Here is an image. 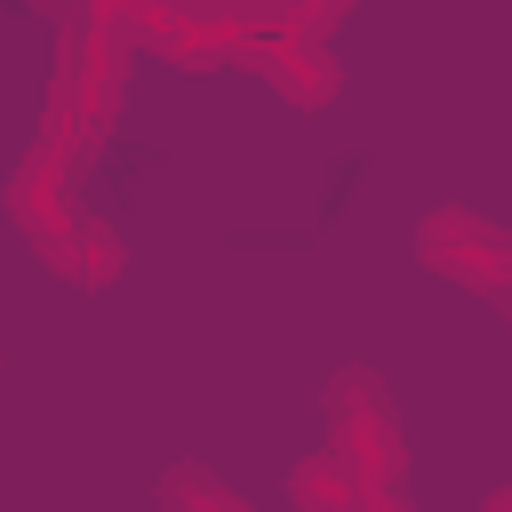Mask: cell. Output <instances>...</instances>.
<instances>
[{
	"instance_id": "cell-1",
	"label": "cell",
	"mask_w": 512,
	"mask_h": 512,
	"mask_svg": "<svg viewBox=\"0 0 512 512\" xmlns=\"http://www.w3.org/2000/svg\"><path fill=\"white\" fill-rule=\"evenodd\" d=\"M0 208H8V224L32 240V256H40L56 280H72V288H112V280L128 272L120 224L96 216V208H80V160L56 152L48 136H32L24 160L8 168Z\"/></svg>"
},
{
	"instance_id": "cell-2",
	"label": "cell",
	"mask_w": 512,
	"mask_h": 512,
	"mask_svg": "<svg viewBox=\"0 0 512 512\" xmlns=\"http://www.w3.org/2000/svg\"><path fill=\"white\" fill-rule=\"evenodd\" d=\"M128 80H136L128 32H112V24H64V32H56V80H48V120H40V136H48L56 152L88 160V152L112 136V120H120V104H128Z\"/></svg>"
},
{
	"instance_id": "cell-3",
	"label": "cell",
	"mask_w": 512,
	"mask_h": 512,
	"mask_svg": "<svg viewBox=\"0 0 512 512\" xmlns=\"http://www.w3.org/2000/svg\"><path fill=\"white\" fill-rule=\"evenodd\" d=\"M328 456L352 472L360 496H400L408 448H400V408L368 368H344L328 384Z\"/></svg>"
},
{
	"instance_id": "cell-4",
	"label": "cell",
	"mask_w": 512,
	"mask_h": 512,
	"mask_svg": "<svg viewBox=\"0 0 512 512\" xmlns=\"http://www.w3.org/2000/svg\"><path fill=\"white\" fill-rule=\"evenodd\" d=\"M248 24H256L248 0H128V8H120L128 48H152V56L184 64V72H224V64H240Z\"/></svg>"
},
{
	"instance_id": "cell-5",
	"label": "cell",
	"mask_w": 512,
	"mask_h": 512,
	"mask_svg": "<svg viewBox=\"0 0 512 512\" xmlns=\"http://www.w3.org/2000/svg\"><path fill=\"white\" fill-rule=\"evenodd\" d=\"M416 264L472 288L480 304H512V232L480 208H432L416 224Z\"/></svg>"
},
{
	"instance_id": "cell-6",
	"label": "cell",
	"mask_w": 512,
	"mask_h": 512,
	"mask_svg": "<svg viewBox=\"0 0 512 512\" xmlns=\"http://www.w3.org/2000/svg\"><path fill=\"white\" fill-rule=\"evenodd\" d=\"M240 64H248L256 80H272L288 104H304V112H320V104L344 96V64H336L320 40L280 32V24L264 16V0H256V24H248V40H240Z\"/></svg>"
},
{
	"instance_id": "cell-7",
	"label": "cell",
	"mask_w": 512,
	"mask_h": 512,
	"mask_svg": "<svg viewBox=\"0 0 512 512\" xmlns=\"http://www.w3.org/2000/svg\"><path fill=\"white\" fill-rule=\"evenodd\" d=\"M288 504H296V512H352L360 488H352V472H344L328 448H312V456L288 464Z\"/></svg>"
},
{
	"instance_id": "cell-8",
	"label": "cell",
	"mask_w": 512,
	"mask_h": 512,
	"mask_svg": "<svg viewBox=\"0 0 512 512\" xmlns=\"http://www.w3.org/2000/svg\"><path fill=\"white\" fill-rule=\"evenodd\" d=\"M160 512H248V496H232L216 472L200 464H168L160 472Z\"/></svg>"
},
{
	"instance_id": "cell-9",
	"label": "cell",
	"mask_w": 512,
	"mask_h": 512,
	"mask_svg": "<svg viewBox=\"0 0 512 512\" xmlns=\"http://www.w3.org/2000/svg\"><path fill=\"white\" fill-rule=\"evenodd\" d=\"M352 8H360V0H264V16H272L280 32H296V40H320V48L336 40V24H344Z\"/></svg>"
},
{
	"instance_id": "cell-10",
	"label": "cell",
	"mask_w": 512,
	"mask_h": 512,
	"mask_svg": "<svg viewBox=\"0 0 512 512\" xmlns=\"http://www.w3.org/2000/svg\"><path fill=\"white\" fill-rule=\"evenodd\" d=\"M32 8H40L56 32H64V24H112V32H120V8H128V0H32Z\"/></svg>"
},
{
	"instance_id": "cell-11",
	"label": "cell",
	"mask_w": 512,
	"mask_h": 512,
	"mask_svg": "<svg viewBox=\"0 0 512 512\" xmlns=\"http://www.w3.org/2000/svg\"><path fill=\"white\" fill-rule=\"evenodd\" d=\"M352 512H408V496H360Z\"/></svg>"
},
{
	"instance_id": "cell-12",
	"label": "cell",
	"mask_w": 512,
	"mask_h": 512,
	"mask_svg": "<svg viewBox=\"0 0 512 512\" xmlns=\"http://www.w3.org/2000/svg\"><path fill=\"white\" fill-rule=\"evenodd\" d=\"M480 512H512V488H488V496H480Z\"/></svg>"
}]
</instances>
